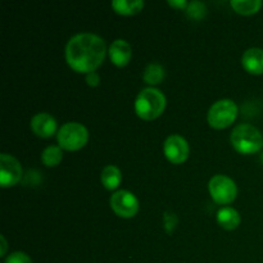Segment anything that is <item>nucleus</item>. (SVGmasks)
I'll return each instance as SVG.
<instances>
[{
    "mask_svg": "<svg viewBox=\"0 0 263 263\" xmlns=\"http://www.w3.org/2000/svg\"><path fill=\"white\" fill-rule=\"evenodd\" d=\"M107 54V45L100 36L90 32L77 33L66 46V61L79 73L97 72Z\"/></svg>",
    "mask_w": 263,
    "mask_h": 263,
    "instance_id": "f257e3e1",
    "label": "nucleus"
},
{
    "mask_svg": "<svg viewBox=\"0 0 263 263\" xmlns=\"http://www.w3.org/2000/svg\"><path fill=\"white\" fill-rule=\"evenodd\" d=\"M167 105L166 97L156 87H145L135 99V112L141 120L153 121L164 112Z\"/></svg>",
    "mask_w": 263,
    "mask_h": 263,
    "instance_id": "f03ea898",
    "label": "nucleus"
},
{
    "mask_svg": "<svg viewBox=\"0 0 263 263\" xmlns=\"http://www.w3.org/2000/svg\"><path fill=\"white\" fill-rule=\"evenodd\" d=\"M231 145L240 154H254L263 146V135L254 126L241 123L231 133Z\"/></svg>",
    "mask_w": 263,
    "mask_h": 263,
    "instance_id": "7ed1b4c3",
    "label": "nucleus"
},
{
    "mask_svg": "<svg viewBox=\"0 0 263 263\" xmlns=\"http://www.w3.org/2000/svg\"><path fill=\"white\" fill-rule=\"evenodd\" d=\"M59 146L64 151L76 152L84 148L89 141V131L82 123L67 122L57 134Z\"/></svg>",
    "mask_w": 263,
    "mask_h": 263,
    "instance_id": "20e7f679",
    "label": "nucleus"
},
{
    "mask_svg": "<svg viewBox=\"0 0 263 263\" xmlns=\"http://www.w3.org/2000/svg\"><path fill=\"white\" fill-rule=\"evenodd\" d=\"M238 105L231 99H221L210 108L207 115L208 123L216 130H223L235 122L238 117Z\"/></svg>",
    "mask_w": 263,
    "mask_h": 263,
    "instance_id": "39448f33",
    "label": "nucleus"
},
{
    "mask_svg": "<svg viewBox=\"0 0 263 263\" xmlns=\"http://www.w3.org/2000/svg\"><path fill=\"white\" fill-rule=\"evenodd\" d=\"M208 190L217 204H230L238 197V186L233 179L225 175H216L208 184Z\"/></svg>",
    "mask_w": 263,
    "mask_h": 263,
    "instance_id": "423d86ee",
    "label": "nucleus"
},
{
    "mask_svg": "<svg viewBox=\"0 0 263 263\" xmlns=\"http://www.w3.org/2000/svg\"><path fill=\"white\" fill-rule=\"evenodd\" d=\"M110 208L121 218H131L139 211V200L128 190H117L109 199Z\"/></svg>",
    "mask_w": 263,
    "mask_h": 263,
    "instance_id": "0eeeda50",
    "label": "nucleus"
},
{
    "mask_svg": "<svg viewBox=\"0 0 263 263\" xmlns=\"http://www.w3.org/2000/svg\"><path fill=\"white\" fill-rule=\"evenodd\" d=\"M23 175L20 161L13 156L3 153L0 156V184L2 187L14 186Z\"/></svg>",
    "mask_w": 263,
    "mask_h": 263,
    "instance_id": "6e6552de",
    "label": "nucleus"
},
{
    "mask_svg": "<svg viewBox=\"0 0 263 263\" xmlns=\"http://www.w3.org/2000/svg\"><path fill=\"white\" fill-rule=\"evenodd\" d=\"M163 152L166 158L174 164H181L187 159L190 153L189 144L182 136L170 135L164 140Z\"/></svg>",
    "mask_w": 263,
    "mask_h": 263,
    "instance_id": "1a4fd4ad",
    "label": "nucleus"
},
{
    "mask_svg": "<svg viewBox=\"0 0 263 263\" xmlns=\"http://www.w3.org/2000/svg\"><path fill=\"white\" fill-rule=\"evenodd\" d=\"M31 128H32L33 134L36 136H39V138H51L57 131V121L49 113H37L31 120Z\"/></svg>",
    "mask_w": 263,
    "mask_h": 263,
    "instance_id": "9d476101",
    "label": "nucleus"
},
{
    "mask_svg": "<svg viewBox=\"0 0 263 263\" xmlns=\"http://www.w3.org/2000/svg\"><path fill=\"white\" fill-rule=\"evenodd\" d=\"M108 54H109L110 61L115 66L125 67L131 61L133 49H131V45L127 41L123 40V39H117V40L110 44Z\"/></svg>",
    "mask_w": 263,
    "mask_h": 263,
    "instance_id": "9b49d317",
    "label": "nucleus"
},
{
    "mask_svg": "<svg viewBox=\"0 0 263 263\" xmlns=\"http://www.w3.org/2000/svg\"><path fill=\"white\" fill-rule=\"evenodd\" d=\"M241 64L244 69L251 74L263 73V49L251 48L244 51L241 57Z\"/></svg>",
    "mask_w": 263,
    "mask_h": 263,
    "instance_id": "f8f14e48",
    "label": "nucleus"
},
{
    "mask_svg": "<svg viewBox=\"0 0 263 263\" xmlns=\"http://www.w3.org/2000/svg\"><path fill=\"white\" fill-rule=\"evenodd\" d=\"M100 181L107 190H116L122 181V172L117 166L108 164L103 168L102 175H100Z\"/></svg>",
    "mask_w": 263,
    "mask_h": 263,
    "instance_id": "ddd939ff",
    "label": "nucleus"
},
{
    "mask_svg": "<svg viewBox=\"0 0 263 263\" xmlns=\"http://www.w3.org/2000/svg\"><path fill=\"white\" fill-rule=\"evenodd\" d=\"M217 222L225 230H235L240 225V215L231 207H223L217 212Z\"/></svg>",
    "mask_w": 263,
    "mask_h": 263,
    "instance_id": "4468645a",
    "label": "nucleus"
},
{
    "mask_svg": "<svg viewBox=\"0 0 263 263\" xmlns=\"http://www.w3.org/2000/svg\"><path fill=\"white\" fill-rule=\"evenodd\" d=\"M110 5L117 14L133 15L140 12L145 3L143 0H116Z\"/></svg>",
    "mask_w": 263,
    "mask_h": 263,
    "instance_id": "2eb2a0df",
    "label": "nucleus"
},
{
    "mask_svg": "<svg viewBox=\"0 0 263 263\" xmlns=\"http://www.w3.org/2000/svg\"><path fill=\"white\" fill-rule=\"evenodd\" d=\"M230 4L233 9L236 13H239V14L251 15L259 12V9H261L263 5V2L262 0H233Z\"/></svg>",
    "mask_w": 263,
    "mask_h": 263,
    "instance_id": "dca6fc26",
    "label": "nucleus"
},
{
    "mask_svg": "<svg viewBox=\"0 0 263 263\" xmlns=\"http://www.w3.org/2000/svg\"><path fill=\"white\" fill-rule=\"evenodd\" d=\"M63 159V152L59 145H49L41 153V161L46 167H55Z\"/></svg>",
    "mask_w": 263,
    "mask_h": 263,
    "instance_id": "f3484780",
    "label": "nucleus"
},
{
    "mask_svg": "<svg viewBox=\"0 0 263 263\" xmlns=\"http://www.w3.org/2000/svg\"><path fill=\"white\" fill-rule=\"evenodd\" d=\"M164 76V68L158 63H151L146 66L145 71H144L143 79L146 84L149 85H158L163 81Z\"/></svg>",
    "mask_w": 263,
    "mask_h": 263,
    "instance_id": "a211bd4d",
    "label": "nucleus"
},
{
    "mask_svg": "<svg viewBox=\"0 0 263 263\" xmlns=\"http://www.w3.org/2000/svg\"><path fill=\"white\" fill-rule=\"evenodd\" d=\"M186 13L193 20H202L207 13V8L202 2H192L187 5Z\"/></svg>",
    "mask_w": 263,
    "mask_h": 263,
    "instance_id": "6ab92c4d",
    "label": "nucleus"
},
{
    "mask_svg": "<svg viewBox=\"0 0 263 263\" xmlns=\"http://www.w3.org/2000/svg\"><path fill=\"white\" fill-rule=\"evenodd\" d=\"M163 222H164V229H166L167 233L171 234L172 231L176 229L177 222H179V221H177V217L175 213L166 212L163 215Z\"/></svg>",
    "mask_w": 263,
    "mask_h": 263,
    "instance_id": "aec40b11",
    "label": "nucleus"
},
{
    "mask_svg": "<svg viewBox=\"0 0 263 263\" xmlns=\"http://www.w3.org/2000/svg\"><path fill=\"white\" fill-rule=\"evenodd\" d=\"M4 263H32L30 257L23 252H14L5 258Z\"/></svg>",
    "mask_w": 263,
    "mask_h": 263,
    "instance_id": "412c9836",
    "label": "nucleus"
},
{
    "mask_svg": "<svg viewBox=\"0 0 263 263\" xmlns=\"http://www.w3.org/2000/svg\"><path fill=\"white\" fill-rule=\"evenodd\" d=\"M85 80H86L87 85L91 87H95L99 85L100 82V76L97 73V72H90V73L86 74V77H85Z\"/></svg>",
    "mask_w": 263,
    "mask_h": 263,
    "instance_id": "4be33fe9",
    "label": "nucleus"
},
{
    "mask_svg": "<svg viewBox=\"0 0 263 263\" xmlns=\"http://www.w3.org/2000/svg\"><path fill=\"white\" fill-rule=\"evenodd\" d=\"M168 4L171 5L172 8H177V9H185L186 10L187 5H189V3L186 2V0H170Z\"/></svg>",
    "mask_w": 263,
    "mask_h": 263,
    "instance_id": "5701e85b",
    "label": "nucleus"
},
{
    "mask_svg": "<svg viewBox=\"0 0 263 263\" xmlns=\"http://www.w3.org/2000/svg\"><path fill=\"white\" fill-rule=\"evenodd\" d=\"M0 240H2V244H3V247H2V252H0V254H2V256H4L5 252H7V240H5L4 235L0 236Z\"/></svg>",
    "mask_w": 263,
    "mask_h": 263,
    "instance_id": "b1692460",
    "label": "nucleus"
}]
</instances>
